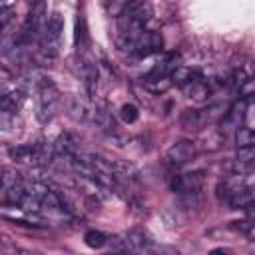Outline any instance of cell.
<instances>
[{
  "mask_svg": "<svg viewBox=\"0 0 255 255\" xmlns=\"http://www.w3.org/2000/svg\"><path fill=\"white\" fill-rule=\"evenodd\" d=\"M153 10L147 2H135L131 8H128L122 16H118V24H116V40L120 50H128L131 48L133 40L139 36V32L145 28V24L151 20Z\"/></svg>",
  "mask_w": 255,
  "mask_h": 255,
  "instance_id": "cell-1",
  "label": "cell"
},
{
  "mask_svg": "<svg viewBox=\"0 0 255 255\" xmlns=\"http://www.w3.org/2000/svg\"><path fill=\"white\" fill-rule=\"evenodd\" d=\"M36 88H38L36 116H38V120H40L42 124H46V122H50V120L56 116L62 98H60V92H58V88L54 86V82H52L50 78H46V76H42V78L36 82Z\"/></svg>",
  "mask_w": 255,
  "mask_h": 255,
  "instance_id": "cell-2",
  "label": "cell"
},
{
  "mask_svg": "<svg viewBox=\"0 0 255 255\" xmlns=\"http://www.w3.org/2000/svg\"><path fill=\"white\" fill-rule=\"evenodd\" d=\"M40 46L48 56H56L58 54V46H60V38L64 32V18L60 12H54L50 18L44 20V26L40 30Z\"/></svg>",
  "mask_w": 255,
  "mask_h": 255,
  "instance_id": "cell-3",
  "label": "cell"
},
{
  "mask_svg": "<svg viewBox=\"0 0 255 255\" xmlns=\"http://www.w3.org/2000/svg\"><path fill=\"white\" fill-rule=\"evenodd\" d=\"M161 50H163L161 34L155 30H145V28L139 32V36L133 40V44L129 48V52L135 54L137 58H147L151 54H159Z\"/></svg>",
  "mask_w": 255,
  "mask_h": 255,
  "instance_id": "cell-4",
  "label": "cell"
},
{
  "mask_svg": "<svg viewBox=\"0 0 255 255\" xmlns=\"http://www.w3.org/2000/svg\"><path fill=\"white\" fill-rule=\"evenodd\" d=\"M195 141L191 139H177L169 145V149L165 151V159L171 165H183L187 161H191L195 157Z\"/></svg>",
  "mask_w": 255,
  "mask_h": 255,
  "instance_id": "cell-5",
  "label": "cell"
},
{
  "mask_svg": "<svg viewBox=\"0 0 255 255\" xmlns=\"http://www.w3.org/2000/svg\"><path fill=\"white\" fill-rule=\"evenodd\" d=\"M201 183H203L201 171H191V173L173 175L169 181V187L171 191H177V193H197Z\"/></svg>",
  "mask_w": 255,
  "mask_h": 255,
  "instance_id": "cell-6",
  "label": "cell"
},
{
  "mask_svg": "<svg viewBox=\"0 0 255 255\" xmlns=\"http://www.w3.org/2000/svg\"><path fill=\"white\" fill-rule=\"evenodd\" d=\"M177 66H179V56H177L175 52L163 54V56L155 62V66L149 70V74H147L145 80H163V78H169L171 72H173Z\"/></svg>",
  "mask_w": 255,
  "mask_h": 255,
  "instance_id": "cell-7",
  "label": "cell"
},
{
  "mask_svg": "<svg viewBox=\"0 0 255 255\" xmlns=\"http://www.w3.org/2000/svg\"><path fill=\"white\" fill-rule=\"evenodd\" d=\"M124 241H126V251L129 253H147V251H153V241L141 233V231H129L124 235Z\"/></svg>",
  "mask_w": 255,
  "mask_h": 255,
  "instance_id": "cell-8",
  "label": "cell"
},
{
  "mask_svg": "<svg viewBox=\"0 0 255 255\" xmlns=\"http://www.w3.org/2000/svg\"><path fill=\"white\" fill-rule=\"evenodd\" d=\"M185 92H187V98H191L195 102H205L209 98V94H211V86H209V82H205L199 76V78H195L193 82H189L185 86Z\"/></svg>",
  "mask_w": 255,
  "mask_h": 255,
  "instance_id": "cell-9",
  "label": "cell"
},
{
  "mask_svg": "<svg viewBox=\"0 0 255 255\" xmlns=\"http://www.w3.org/2000/svg\"><path fill=\"white\" fill-rule=\"evenodd\" d=\"M207 120V114L203 110H183L179 116V124L185 129H199Z\"/></svg>",
  "mask_w": 255,
  "mask_h": 255,
  "instance_id": "cell-10",
  "label": "cell"
},
{
  "mask_svg": "<svg viewBox=\"0 0 255 255\" xmlns=\"http://www.w3.org/2000/svg\"><path fill=\"white\" fill-rule=\"evenodd\" d=\"M195 78H199V72L195 70V68H189V66H177L173 72H171V76H169V80H171V84H177V86H181V88H185L189 82H193Z\"/></svg>",
  "mask_w": 255,
  "mask_h": 255,
  "instance_id": "cell-11",
  "label": "cell"
},
{
  "mask_svg": "<svg viewBox=\"0 0 255 255\" xmlns=\"http://www.w3.org/2000/svg\"><path fill=\"white\" fill-rule=\"evenodd\" d=\"M8 155L14 161H22V163H32L34 165V143H18L8 147Z\"/></svg>",
  "mask_w": 255,
  "mask_h": 255,
  "instance_id": "cell-12",
  "label": "cell"
},
{
  "mask_svg": "<svg viewBox=\"0 0 255 255\" xmlns=\"http://www.w3.org/2000/svg\"><path fill=\"white\" fill-rule=\"evenodd\" d=\"M24 100H26L24 92L14 90V92H8V94H2V96H0V108H4V110L10 112V114H16V112L22 108Z\"/></svg>",
  "mask_w": 255,
  "mask_h": 255,
  "instance_id": "cell-13",
  "label": "cell"
},
{
  "mask_svg": "<svg viewBox=\"0 0 255 255\" xmlns=\"http://www.w3.org/2000/svg\"><path fill=\"white\" fill-rule=\"evenodd\" d=\"M82 78H84V86L88 90V94H94L96 86H98V68L94 62L86 60L82 66Z\"/></svg>",
  "mask_w": 255,
  "mask_h": 255,
  "instance_id": "cell-14",
  "label": "cell"
},
{
  "mask_svg": "<svg viewBox=\"0 0 255 255\" xmlns=\"http://www.w3.org/2000/svg\"><path fill=\"white\" fill-rule=\"evenodd\" d=\"M74 38H76V50L84 52L88 48V26H86L84 14H78V18H76V34H74Z\"/></svg>",
  "mask_w": 255,
  "mask_h": 255,
  "instance_id": "cell-15",
  "label": "cell"
},
{
  "mask_svg": "<svg viewBox=\"0 0 255 255\" xmlns=\"http://www.w3.org/2000/svg\"><path fill=\"white\" fill-rule=\"evenodd\" d=\"M235 143H237V147L253 145L255 143V131H253V128H249L245 124H239L237 129H235Z\"/></svg>",
  "mask_w": 255,
  "mask_h": 255,
  "instance_id": "cell-16",
  "label": "cell"
},
{
  "mask_svg": "<svg viewBox=\"0 0 255 255\" xmlns=\"http://www.w3.org/2000/svg\"><path fill=\"white\" fill-rule=\"evenodd\" d=\"M84 241H86L88 247H92V249H100V247H104V245L108 243V237H106L102 231L92 229V231H88V233L84 235Z\"/></svg>",
  "mask_w": 255,
  "mask_h": 255,
  "instance_id": "cell-17",
  "label": "cell"
},
{
  "mask_svg": "<svg viewBox=\"0 0 255 255\" xmlns=\"http://www.w3.org/2000/svg\"><path fill=\"white\" fill-rule=\"evenodd\" d=\"M135 4V0H108V12L110 16H122L128 8H131Z\"/></svg>",
  "mask_w": 255,
  "mask_h": 255,
  "instance_id": "cell-18",
  "label": "cell"
},
{
  "mask_svg": "<svg viewBox=\"0 0 255 255\" xmlns=\"http://www.w3.org/2000/svg\"><path fill=\"white\" fill-rule=\"evenodd\" d=\"M120 118H122L124 124H133V122L139 118L137 106H133V104H124V106L120 108Z\"/></svg>",
  "mask_w": 255,
  "mask_h": 255,
  "instance_id": "cell-19",
  "label": "cell"
},
{
  "mask_svg": "<svg viewBox=\"0 0 255 255\" xmlns=\"http://www.w3.org/2000/svg\"><path fill=\"white\" fill-rule=\"evenodd\" d=\"M231 227H233V229H237L239 233L247 235V237H253V235H255V221H253V217L233 221V223H231Z\"/></svg>",
  "mask_w": 255,
  "mask_h": 255,
  "instance_id": "cell-20",
  "label": "cell"
},
{
  "mask_svg": "<svg viewBox=\"0 0 255 255\" xmlns=\"http://www.w3.org/2000/svg\"><path fill=\"white\" fill-rule=\"evenodd\" d=\"M253 159H255V147H253V145L237 147L235 161H239V163H253Z\"/></svg>",
  "mask_w": 255,
  "mask_h": 255,
  "instance_id": "cell-21",
  "label": "cell"
},
{
  "mask_svg": "<svg viewBox=\"0 0 255 255\" xmlns=\"http://www.w3.org/2000/svg\"><path fill=\"white\" fill-rule=\"evenodd\" d=\"M12 18H14V8H10V6L2 8L0 6V34L6 30V26L12 22Z\"/></svg>",
  "mask_w": 255,
  "mask_h": 255,
  "instance_id": "cell-22",
  "label": "cell"
}]
</instances>
